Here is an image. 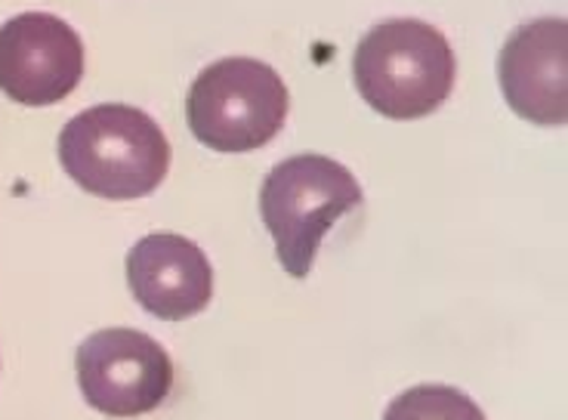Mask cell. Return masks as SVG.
Returning <instances> with one entry per match:
<instances>
[{
    "mask_svg": "<svg viewBox=\"0 0 568 420\" xmlns=\"http://www.w3.org/2000/svg\"><path fill=\"white\" fill-rule=\"evenodd\" d=\"M287 87L278 71L247 57L211 62L189 90V127L213 152H254L278 137L287 118Z\"/></svg>",
    "mask_w": 568,
    "mask_h": 420,
    "instance_id": "4",
    "label": "cell"
},
{
    "mask_svg": "<svg viewBox=\"0 0 568 420\" xmlns=\"http://www.w3.org/2000/svg\"><path fill=\"white\" fill-rule=\"evenodd\" d=\"M59 161L90 196L133 201L155 192L171 170V142L140 109L105 102L74 114L59 133Z\"/></svg>",
    "mask_w": 568,
    "mask_h": 420,
    "instance_id": "1",
    "label": "cell"
},
{
    "mask_svg": "<svg viewBox=\"0 0 568 420\" xmlns=\"http://www.w3.org/2000/svg\"><path fill=\"white\" fill-rule=\"evenodd\" d=\"M497 78L504 99L519 118L540 127L568 121V26L566 19H535L513 31Z\"/></svg>",
    "mask_w": 568,
    "mask_h": 420,
    "instance_id": "7",
    "label": "cell"
},
{
    "mask_svg": "<svg viewBox=\"0 0 568 420\" xmlns=\"http://www.w3.org/2000/svg\"><path fill=\"white\" fill-rule=\"evenodd\" d=\"M87 406L109 418H140L161 408L173 390L168 350L133 328L90 334L74 356Z\"/></svg>",
    "mask_w": 568,
    "mask_h": 420,
    "instance_id": "5",
    "label": "cell"
},
{
    "mask_svg": "<svg viewBox=\"0 0 568 420\" xmlns=\"http://www.w3.org/2000/svg\"><path fill=\"white\" fill-rule=\"evenodd\" d=\"M128 284L145 312L183 322L211 303L213 269L195 241L176 232H152L130 248Z\"/></svg>",
    "mask_w": 568,
    "mask_h": 420,
    "instance_id": "8",
    "label": "cell"
},
{
    "mask_svg": "<svg viewBox=\"0 0 568 420\" xmlns=\"http://www.w3.org/2000/svg\"><path fill=\"white\" fill-rule=\"evenodd\" d=\"M384 420H485V414L467 392L445 383H420L396 396Z\"/></svg>",
    "mask_w": 568,
    "mask_h": 420,
    "instance_id": "9",
    "label": "cell"
},
{
    "mask_svg": "<svg viewBox=\"0 0 568 420\" xmlns=\"http://www.w3.org/2000/svg\"><path fill=\"white\" fill-rule=\"evenodd\" d=\"M84 74V43L59 16L22 13L0 26V90L19 106H53Z\"/></svg>",
    "mask_w": 568,
    "mask_h": 420,
    "instance_id": "6",
    "label": "cell"
},
{
    "mask_svg": "<svg viewBox=\"0 0 568 420\" xmlns=\"http://www.w3.org/2000/svg\"><path fill=\"white\" fill-rule=\"evenodd\" d=\"M455 71L448 38L417 19H393L371 29L353 57L362 99L393 121H417L436 112L452 97Z\"/></svg>",
    "mask_w": 568,
    "mask_h": 420,
    "instance_id": "2",
    "label": "cell"
},
{
    "mask_svg": "<svg viewBox=\"0 0 568 420\" xmlns=\"http://www.w3.org/2000/svg\"><path fill=\"white\" fill-rule=\"evenodd\" d=\"M362 204V186L325 154H294L266 173L260 213L287 276L306 279L327 229Z\"/></svg>",
    "mask_w": 568,
    "mask_h": 420,
    "instance_id": "3",
    "label": "cell"
}]
</instances>
